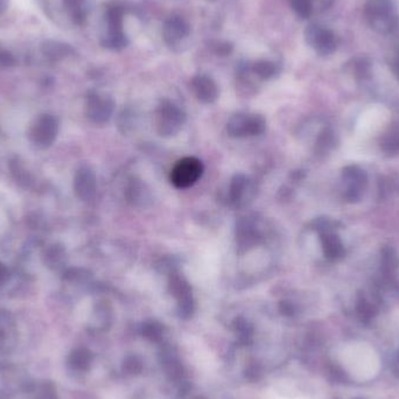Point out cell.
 I'll return each mask as SVG.
<instances>
[{"label": "cell", "mask_w": 399, "mask_h": 399, "mask_svg": "<svg viewBox=\"0 0 399 399\" xmlns=\"http://www.w3.org/2000/svg\"><path fill=\"white\" fill-rule=\"evenodd\" d=\"M364 16L369 26L381 34L391 33L398 25V14L392 0H368Z\"/></svg>", "instance_id": "6da1fadb"}, {"label": "cell", "mask_w": 399, "mask_h": 399, "mask_svg": "<svg viewBox=\"0 0 399 399\" xmlns=\"http://www.w3.org/2000/svg\"><path fill=\"white\" fill-rule=\"evenodd\" d=\"M186 122V115L170 101H162L155 114V129L162 137L170 138L178 135Z\"/></svg>", "instance_id": "7a4b0ae2"}, {"label": "cell", "mask_w": 399, "mask_h": 399, "mask_svg": "<svg viewBox=\"0 0 399 399\" xmlns=\"http://www.w3.org/2000/svg\"><path fill=\"white\" fill-rule=\"evenodd\" d=\"M205 167L201 160L195 157H186L179 160L170 172V182L180 190L194 186L201 179Z\"/></svg>", "instance_id": "3957f363"}, {"label": "cell", "mask_w": 399, "mask_h": 399, "mask_svg": "<svg viewBox=\"0 0 399 399\" xmlns=\"http://www.w3.org/2000/svg\"><path fill=\"white\" fill-rule=\"evenodd\" d=\"M227 131L228 135L233 138L261 136L266 131V119L258 114H237L229 119Z\"/></svg>", "instance_id": "277c9868"}, {"label": "cell", "mask_w": 399, "mask_h": 399, "mask_svg": "<svg viewBox=\"0 0 399 399\" xmlns=\"http://www.w3.org/2000/svg\"><path fill=\"white\" fill-rule=\"evenodd\" d=\"M306 42L320 55H329L335 52L339 39L329 28L312 24L305 31Z\"/></svg>", "instance_id": "5b68a950"}, {"label": "cell", "mask_w": 399, "mask_h": 399, "mask_svg": "<svg viewBox=\"0 0 399 399\" xmlns=\"http://www.w3.org/2000/svg\"><path fill=\"white\" fill-rule=\"evenodd\" d=\"M115 110L114 101L107 96L91 92L87 99V116L95 124H105L109 122Z\"/></svg>", "instance_id": "8992f818"}, {"label": "cell", "mask_w": 399, "mask_h": 399, "mask_svg": "<svg viewBox=\"0 0 399 399\" xmlns=\"http://www.w3.org/2000/svg\"><path fill=\"white\" fill-rule=\"evenodd\" d=\"M96 177L95 173L89 167H81L75 174L74 179V190L76 196L82 201H89L95 196Z\"/></svg>", "instance_id": "52a82bcc"}, {"label": "cell", "mask_w": 399, "mask_h": 399, "mask_svg": "<svg viewBox=\"0 0 399 399\" xmlns=\"http://www.w3.org/2000/svg\"><path fill=\"white\" fill-rule=\"evenodd\" d=\"M57 133V122L53 116H42L32 130L33 142L40 146L51 145Z\"/></svg>", "instance_id": "ba28073f"}, {"label": "cell", "mask_w": 399, "mask_h": 399, "mask_svg": "<svg viewBox=\"0 0 399 399\" xmlns=\"http://www.w3.org/2000/svg\"><path fill=\"white\" fill-rule=\"evenodd\" d=\"M164 39L167 44L175 46L190 36V27L186 20L179 16H170L164 26Z\"/></svg>", "instance_id": "9c48e42d"}, {"label": "cell", "mask_w": 399, "mask_h": 399, "mask_svg": "<svg viewBox=\"0 0 399 399\" xmlns=\"http://www.w3.org/2000/svg\"><path fill=\"white\" fill-rule=\"evenodd\" d=\"M192 87L196 99L202 103L211 104L218 99V86L208 76H195L192 81Z\"/></svg>", "instance_id": "30bf717a"}, {"label": "cell", "mask_w": 399, "mask_h": 399, "mask_svg": "<svg viewBox=\"0 0 399 399\" xmlns=\"http://www.w3.org/2000/svg\"><path fill=\"white\" fill-rule=\"evenodd\" d=\"M125 196H127V201L135 207H146L152 200L150 190L139 179H132L127 183Z\"/></svg>", "instance_id": "8fae6325"}, {"label": "cell", "mask_w": 399, "mask_h": 399, "mask_svg": "<svg viewBox=\"0 0 399 399\" xmlns=\"http://www.w3.org/2000/svg\"><path fill=\"white\" fill-rule=\"evenodd\" d=\"M168 291L175 298L177 303L193 299L192 286L179 271L170 273L168 277Z\"/></svg>", "instance_id": "7c38bea8"}, {"label": "cell", "mask_w": 399, "mask_h": 399, "mask_svg": "<svg viewBox=\"0 0 399 399\" xmlns=\"http://www.w3.org/2000/svg\"><path fill=\"white\" fill-rule=\"evenodd\" d=\"M250 190L249 179L244 174L238 173L233 175L229 186V200L233 206L244 205L245 194Z\"/></svg>", "instance_id": "4fadbf2b"}, {"label": "cell", "mask_w": 399, "mask_h": 399, "mask_svg": "<svg viewBox=\"0 0 399 399\" xmlns=\"http://www.w3.org/2000/svg\"><path fill=\"white\" fill-rule=\"evenodd\" d=\"M259 235L251 222L248 220L240 221L237 226V243L240 250H248L256 245Z\"/></svg>", "instance_id": "5bb4252c"}, {"label": "cell", "mask_w": 399, "mask_h": 399, "mask_svg": "<svg viewBox=\"0 0 399 399\" xmlns=\"http://www.w3.org/2000/svg\"><path fill=\"white\" fill-rule=\"evenodd\" d=\"M73 48L69 44L54 41V40H47L41 46V52L47 59L51 61H59L69 55L73 53Z\"/></svg>", "instance_id": "9a60e30c"}, {"label": "cell", "mask_w": 399, "mask_h": 399, "mask_svg": "<svg viewBox=\"0 0 399 399\" xmlns=\"http://www.w3.org/2000/svg\"><path fill=\"white\" fill-rule=\"evenodd\" d=\"M91 362H92V354H91L88 349H76L71 352L70 357H69V364H70L73 369L79 370V372H86L90 367Z\"/></svg>", "instance_id": "2e32d148"}, {"label": "cell", "mask_w": 399, "mask_h": 399, "mask_svg": "<svg viewBox=\"0 0 399 399\" xmlns=\"http://www.w3.org/2000/svg\"><path fill=\"white\" fill-rule=\"evenodd\" d=\"M86 0H64V6L67 8L71 19L75 24H83L87 18V10L84 6Z\"/></svg>", "instance_id": "e0dca14e"}, {"label": "cell", "mask_w": 399, "mask_h": 399, "mask_svg": "<svg viewBox=\"0 0 399 399\" xmlns=\"http://www.w3.org/2000/svg\"><path fill=\"white\" fill-rule=\"evenodd\" d=\"M384 118H385V115L383 114V110L372 111L369 112V115L363 116L359 127L362 129V132H372L381 127V124H383Z\"/></svg>", "instance_id": "ac0fdd59"}, {"label": "cell", "mask_w": 399, "mask_h": 399, "mask_svg": "<svg viewBox=\"0 0 399 399\" xmlns=\"http://www.w3.org/2000/svg\"><path fill=\"white\" fill-rule=\"evenodd\" d=\"M293 11L303 19H309L314 11V0H289Z\"/></svg>", "instance_id": "d6986e66"}, {"label": "cell", "mask_w": 399, "mask_h": 399, "mask_svg": "<svg viewBox=\"0 0 399 399\" xmlns=\"http://www.w3.org/2000/svg\"><path fill=\"white\" fill-rule=\"evenodd\" d=\"M253 71L258 77L269 79L276 75L277 67H276V64L270 62V61H258L256 64H253Z\"/></svg>", "instance_id": "ffe728a7"}, {"label": "cell", "mask_w": 399, "mask_h": 399, "mask_svg": "<svg viewBox=\"0 0 399 399\" xmlns=\"http://www.w3.org/2000/svg\"><path fill=\"white\" fill-rule=\"evenodd\" d=\"M164 327L159 322L150 321L142 326V335L153 342L162 341Z\"/></svg>", "instance_id": "44dd1931"}, {"label": "cell", "mask_w": 399, "mask_h": 399, "mask_svg": "<svg viewBox=\"0 0 399 399\" xmlns=\"http://www.w3.org/2000/svg\"><path fill=\"white\" fill-rule=\"evenodd\" d=\"M233 329L236 331L242 340L246 341L249 339L251 334H253V327L248 321L243 319V318H238L233 321Z\"/></svg>", "instance_id": "7402d4cb"}, {"label": "cell", "mask_w": 399, "mask_h": 399, "mask_svg": "<svg viewBox=\"0 0 399 399\" xmlns=\"http://www.w3.org/2000/svg\"><path fill=\"white\" fill-rule=\"evenodd\" d=\"M16 64V56L6 48L0 47V68H11Z\"/></svg>", "instance_id": "603a6c76"}, {"label": "cell", "mask_w": 399, "mask_h": 399, "mask_svg": "<svg viewBox=\"0 0 399 399\" xmlns=\"http://www.w3.org/2000/svg\"><path fill=\"white\" fill-rule=\"evenodd\" d=\"M124 370L127 374H139L142 370V361L139 360L138 357H129L125 363H124Z\"/></svg>", "instance_id": "cb8c5ba5"}, {"label": "cell", "mask_w": 399, "mask_h": 399, "mask_svg": "<svg viewBox=\"0 0 399 399\" xmlns=\"http://www.w3.org/2000/svg\"><path fill=\"white\" fill-rule=\"evenodd\" d=\"M62 255H64V250L60 249V248H57V246H54V248H53V249L51 250L49 253H48L47 257L48 259H49V261L52 263V264H54V263L57 264V263L60 261V259L62 258Z\"/></svg>", "instance_id": "d4e9b609"}, {"label": "cell", "mask_w": 399, "mask_h": 399, "mask_svg": "<svg viewBox=\"0 0 399 399\" xmlns=\"http://www.w3.org/2000/svg\"><path fill=\"white\" fill-rule=\"evenodd\" d=\"M233 52V46L230 44H218L216 46V53L218 55L226 56L229 55L230 53Z\"/></svg>", "instance_id": "484cf974"}, {"label": "cell", "mask_w": 399, "mask_h": 399, "mask_svg": "<svg viewBox=\"0 0 399 399\" xmlns=\"http://www.w3.org/2000/svg\"><path fill=\"white\" fill-rule=\"evenodd\" d=\"M39 399H57L52 385H51V387H44V390L41 392V395H40Z\"/></svg>", "instance_id": "4316f807"}, {"label": "cell", "mask_w": 399, "mask_h": 399, "mask_svg": "<svg viewBox=\"0 0 399 399\" xmlns=\"http://www.w3.org/2000/svg\"><path fill=\"white\" fill-rule=\"evenodd\" d=\"M6 277H8V270L4 265L0 264V285L6 281Z\"/></svg>", "instance_id": "83f0119b"}, {"label": "cell", "mask_w": 399, "mask_h": 399, "mask_svg": "<svg viewBox=\"0 0 399 399\" xmlns=\"http://www.w3.org/2000/svg\"><path fill=\"white\" fill-rule=\"evenodd\" d=\"M394 69H395L396 73L399 75V48L397 49V52H396L395 56H394Z\"/></svg>", "instance_id": "f1b7e54d"}, {"label": "cell", "mask_w": 399, "mask_h": 399, "mask_svg": "<svg viewBox=\"0 0 399 399\" xmlns=\"http://www.w3.org/2000/svg\"><path fill=\"white\" fill-rule=\"evenodd\" d=\"M8 0H0V16H3L8 10Z\"/></svg>", "instance_id": "f546056e"}]
</instances>
